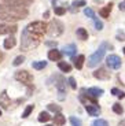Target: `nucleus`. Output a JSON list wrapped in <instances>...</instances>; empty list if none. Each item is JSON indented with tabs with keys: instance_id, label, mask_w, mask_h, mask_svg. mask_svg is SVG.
<instances>
[{
	"instance_id": "19",
	"label": "nucleus",
	"mask_w": 125,
	"mask_h": 126,
	"mask_svg": "<svg viewBox=\"0 0 125 126\" xmlns=\"http://www.w3.org/2000/svg\"><path fill=\"white\" fill-rule=\"evenodd\" d=\"M65 115H62V114L61 112H58L55 115V117H54V123H55L56 126H63L65 125Z\"/></svg>"
},
{
	"instance_id": "34",
	"label": "nucleus",
	"mask_w": 125,
	"mask_h": 126,
	"mask_svg": "<svg viewBox=\"0 0 125 126\" xmlns=\"http://www.w3.org/2000/svg\"><path fill=\"white\" fill-rule=\"evenodd\" d=\"M55 14L56 15H63L65 14V8L63 7H55Z\"/></svg>"
},
{
	"instance_id": "36",
	"label": "nucleus",
	"mask_w": 125,
	"mask_h": 126,
	"mask_svg": "<svg viewBox=\"0 0 125 126\" xmlns=\"http://www.w3.org/2000/svg\"><path fill=\"white\" fill-rule=\"evenodd\" d=\"M111 93L114 94V96H120V94H121L122 92L120 91V89H117V88H113V89H111Z\"/></svg>"
},
{
	"instance_id": "46",
	"label": "nucleus",
	"mask_w": 125,
	"mask_h": 126,
	"mask_svg": "<svg viewBox=\"0 0 125 126\" xmlns=\"http://www.w3.org/2000/svg\"><path fill=\"white\" fill-rule=\"evenodd\" d=\"M47 126H51V125H47Z\"/></svg>"
},
{
	"instance_id": "12",
	"label": "nucleus",
	"mask_w": 125,
	"mask_h": 126,
	"mask_svg": "<svg viewBox=\"0 0 125 126\" xmlns=\"http://www.w3.org/2000/svg\"><path fill=\"white\" fill-rule=\"evenodd\" d=\"M56 86H58V99L59 100H63L66 97V88H65V81L61 79L59 82H56Z\"/></svg>"
},
{
	"instance_id": "4",
	"label": "nucleus",
	"mask_w": 125,
	"mask_h": 126,
	"mask_svg": "<svg viewBox=\"0 0 125 126\" xmlns=\"http://www.w3.org/2000/svg\"><path fill=\"white\" fill-rule=\"evenodd\" d=\"M63 29H65L63 28V23L61 21H58V19H54L48 25L47 33L50 37H58V36H61L63 33Z\"/></svg>"
},
{
	"instance_id": "18",
	"label": "nucleus",
	"mask_w": 125,
	"mask_h": 126,
	"mask_svg": "<svg viewBox=\"0 0 125 126\" xmlns=\"http://www.w3.org/2000/svg\"><path fill=\"white\" fill-rule=\"evenodd\" d=\"M73 60H74V66L76 69H83V64H84V60H85V56L84 55H78L77 58H73Z\"/></svg>"
},
{
	"instance_id": "39",
	"label": "nucleus",
	"mask_w": 125,
	"mask_h": 126,
	"mask_svg": "<svg viewBox=\"0 0 125 126\" xmlns=\"http://www.w3.org/2000/svg\"><path fill=\"white\" fill-rule=\"evenodd\" d=\"M21 1H23L25 4H29V3H32V1H35V0H21Z\"/></svg>"
},
{
	"instance_id": "9",
	"label": "nucleus",
	"mask_w": 125,
	"mask_h": 126,
	"mask_svg": "<svg viewBox=\"0 0 125 126\" xmlns=\"http://www.w3.org/2000/svg\"><path fill=\"white\" fill-rule=\"evenodd\" d=\"M17 32L15 25H10V23L0 22V34H14Z\"/></svg>"
},
{
	"instance_id": "17",
	"label": "nucleus",
	"mask_w": 125,
	"mask_h": 126,
	"mask_svg": "<svg viewBox=\"0 0 125 126\" xmlns=\"http://www.w3.org/2000/svg\"><path fill=\"white\" fill-rule=\"evenodd\" d=\"M15 44H17V40L13 37V36L7 37L6 40H4V43H3V45H4V48H6V49H11L13 47H15Z\"/></svg>"
},
{
	"instance_id": "21",
	"label": "nucleus",
	"mask_w": 125,
	"mask_h": 126,
	"mask_svg": "<svg viewBox=\"0 0 125 126\" xmlns=\"http://www.w3.org/2000/svg\"><path fill=\"white\" fill-rule=\"evenodd\" d=\"M76 33H77V36H78L80 40H87V38H88V32L85 30L84 28H78Z\"/></svg>"
},
{
	"instance_id": "14",
	"label": "nucleus",
	"mask_w": 125,
	"mask_h": 126,
	"mask_svg": "<svg viewBox=\"0 0 125 126\" xmlns=\"http://www.w3.org/2000/svg\"><path fill=\"white\" fill-rule=\"evenodd\" d=\"M87 93L89 94V96H92V97L98 99V97H100V96L103 94V89L96 88V86H92V88H89V89L87 91Z\"/></svg>"
},
{
	"instance_id": "37",
	"label": "nucleus",
	"mask_w": 125,
	"mask_h": 126,
	"mask_svg": "<svg viewBox=\"0 0 125 126\" xmlns=\"http://www.w3.org/2000/svg\"><path fill=\"white\" fill-rule=\"evenodd\" d=\"M117 38H118V40H121V41H124V40H125V34L122 33V32H118V34H117Z\"/></svg>"
},
{
	"instance_id": "1",
	"label": "nucleus",
	"mask_w": 125,
	"mask_h": 126,
	"mask_svg": "<svg viewBox=\"0 0 125 126\" xmlns=\"http://www.w3.org/2000/svg\"><path fill=\"white\" fill-rule=\"evenodd\" d=\"M41 41V36H37L35 33L29 32L28 29H23L21 36V48L23 51H30L33 48H36Z\"/></svg>"
},
{
	"instance_id": "35",
	"label": "nucleus",
	"mask_w": 125,
	"mask_h": 126,
	"mask_svg": "<svg viewBox=\"0 0 125 126\" xmlns=\"http://www.w3.org/2000/svg\"><path fill=\"white\" fill-rule=\"evenodd\" d=\"M69 84H70V86H72V89L77 88V82H76V79L73 78V77H70V78H69Z\"/></svg>"
},
{
	"instance_id": "22",
	"label": "nucleus",
	"mask_w": 125,
	"mask_h": 126,
	"mask_svg": "<svg viewBox=\"0 0 125 126\" xmlns=\"http://www.w3.org/2000/svg\"><path fill=\"white\" fill-rule=\"evenodd\" d=\"M58 67H59V70H62V71H65V73H69L70 70H72V66L66 62H59L58 63Z\"/></svg>"
},
{
	"instance_id": "29",
	"label": "nucleus",
	"mask_w": 125,
	"mask_h": 126,
	"mask_svg": "<svg viewBox=\"0 0 125 126\" xmlns=\"http://www.w3.org/2000/svg\"><path fill=\"white\" fill-rule=\"evenodd\" d=\"M84 15L88 16V18H95V13H94V10L92 8H84Z\"/></svg>"
},
{
	"instance_id": "26",
	"label": "nucleus",
	"mask_w": 125,
	"mask_h": 126,
	"mask_svg": "<svg viewBox=\"0 0 125 126\" xmlns=\"http://www.w3.org/2000/svg\"><path fill=\"white\" fill-rule=\"evenodd\" d=\"M50 114L48 112H40V115H39V122H47V121H50Z\"/></svg>"
},
{
	"instance_id": "20",
	"label": "nucleus",
	"mask_w": 125,
	"mask_h": 126,
	"mask_svg": "<svg viewBox=\"0 0 125 126\" xmlns=\"http://www.w3.org/2000/svg\"><path fill=\"white\" fill-rule=\"evenodd\" d=\"M111 8H113V4H109V6L103 7V8H100V10H99V15L103 16V18H109Z\"/></svg>"
},
{
	"instance_id": "15",
	"label": "nucleus",
	"mask_w": 125,
	"mask_h": 126,
	"mask_svg": "<svg viewBox=\"0 0 125 126\" xmlns=\"http://www.w3.org/2000/svg\"><path fill=\"white\" fill-rule=\"evenodd\" d=\"M62 55L63 54L58 49H50V52H48V59L50 60H61Z\"/></svg>"
},
{
	"instance_id": "28",
	"label": "nucleus",
	"mask_w": 125,
	"mask_h": 126,
	"mask_svg": "<svg viewBox=\"0 0 125 126\" xmlns=\"http://www.w3.org/2000/svg\"><path fill=\"white\" fill-rule=\"evenodd\" d=\"M23 62H25V56L19 55V56H17L15 59H14L13 64H14V66H19V64H21V63H23Z\"/></svg>"
},
{
	"instance_id": "42",
	"label": "nucleus",
	"mask_w": 125,
	"mask_h": 126,
	"mask_svg": "<svg viewBox=\"0 0 125 126\" xmlns=\"http://www.w3.org/2000/svg\"><path fill=\"white\" fill-rule=\"evenodd\" d=\"M118 97H120V99H124V97H125V93H124V92H122V93H121V94H120Z\"/></svg>"
},
{
	"instance_id": "45",
	"label": "nucleus",
	"mask_w": 125,
	"mask_h": 126,
	"mask_svg": "<svg viewBox=\"0 0 125 126\" xmlns=\"http://www.w3.org/2000/svg\"><path fill=\"white\" fill-rule=\"evenodd\" d=\"M124 54H125V48H124Z\"/></svg>"
},
{
	"instance_id": "5",
	"label": "nucleus",
	"mask_w": 125,
	"mask_h": 126,
	"mask_svg": "<svg viewBox=\"0 0 125 126\" xmlns=\"http://www.w3.org/2000/svg\"><path fill=\"white\" fill-rule=\"evenodd\" d=\"M26 29H28L29 32H32V33H35V34L43 37V34L48 29V25L45 22H41V21H35V22L29 23V25L26 26Z\"/></svg>"
},
{
	"instance_id": "16",
	"label": "nucleus",
	"mask_w": 125,
	"mask_h": 126,
	"mask_svg": "<svg viewBox=\"0 0 125 126\" xmlns=\"http://www.w3.org/2000/svg\"><path fill=\"white\" fill-rule=\"evenodd\" d=\"M85 110H87V112L89 114V115H92V117H96V115L100 114L99 106H85Z\"/></svg>"
},
{
	"instance_id": "2",
	"label": "nucleus",
	"mask_w": 125,
	"mask_h": 126,
	"mask_svg": "<svg viewBox=\"0 0 125 126\" xmlns=\"http://www.w3.org/2000/svg\"><path fill=\"white\" fill-rule=\"evenodd\" d=\"M0 14H10L17 16L18 19H23L28 16V8L25 6H6L0 4Z\"/></svg>"
},
{
	"instance_id": "10",
	"label": "nucleus",
	"mask_w": 125,
	"mask_h": 126,
	"mask_svg": "<svg viewBox=\"0 0 125 126\" xmlns=\"http://www.w3.org/2000/svg\"><path fill=\"white\" fill-rule=\"evenodd\" d=\"M94 77L98 79H109L110 78V73L106 69H98L96 71H94Z\"/></svg>"
},
{
	"instance_id": "41",
	"label": "nucleus",
	"mask_w": 125,
	"mask_h": 126,
	"mask_svg": "<svg viewBox=\"0 0 125 126\" xmlns=\"http://www.w3.org/2000/svg\"><path fill=\"white\" fill-rule=\"evenodd\" d=\"M118 126H125V119H122L121 122H120V125Z\"/></svg>"
},
{
	"instance_id": "25",
	"label": "nucleus",
	"mask_w": 125,
	"mask_h": 126,
	"mask_svg": "<svg viewBox=\"0 0 125 126\" xmlns=\"http://www.w3.org/2000/svg\"><path fill=\"white\" fill-rule=\"evenodd\" d=\"M33 108H35V106H33V104H29L28 107L25 108V111H23V114H22V118H28L29 115H30V112L33 111Z\"/></svg>"
},
{
	"instance_id": "30",
	"label": "nucleus",
	"mask_w": 125,
	"mask_h": 126,
	"mask_svg": "<svg viewBox=\"0 0 125 126\" xmlns=\"http://www.w3.org/2000/svg\"><path fill=\"white\" fill-rule=\"evenodd\" d=\"M92 126H109V123L104 119H96L92 122Z\"/></svg>"
},
{
	"instance_id": "38",
	"label": "nucleus",
	"mask_w": 125,
	"mask_h": 126,
	"mask_svg": "<svg viewBox=\"0 0 125 126\" xmlns=\"http://www.w3.org/2000/svg\"><path fill=\"white\" fill-rule=\"evenodd\" d=\"M120 10H121V11H125V0L124 1H122V3H120Z\"/></svg>"
},
{
	"instance_id": "7",
	"label": "nucleus",
	"mask_w": 125,
	"mask_h": 126,
	"mask_svg": "<svg viewBox=\"0 0 125 126\" xmlns=\"http://www.w3.org/2000/svg\"><path fill=\"white\" fill-rule=\"evenodd\" d=\"M106 63H107V66L113 70H117V69L121 67V59H120V56H117V55H109V56L106 58Z\"/></svg>"
},
{
	"instance_id": "24",
	"label": "nucleus",
	"mask_w": 125,
	"mask_h": 126,
	"mask_svg": "<svg viewBox=\"0 0 125 126\" xmlns=\"http://www.w3.org/2000/svg\"><path fill=\"white\" fill-rule=\"evenodd\" d=\"M45 66H47V62H44V60H40V62H35V63H33V67H35L36 70H43Z\"/></svg>"
},
{
	"instance_id": "33",
	"label": "nucleus",
	"mask_w": 125,
	"mask_h": 126,
	"mask_svg": "<svg viewBox=\"0 0 125 126\" xmlns=\"http://www.w3.org/2000/svg\"><path fill=\"white\" fill-rule=\"evenodd\" d=\"M95 29L96 30H102L103 29V23L100 22L99 19H95Z\"/></svg>"
},
{
	"instance_id": "11",
	"label": "nucleus",
	"mask_w": 125,
	"mask_h": 126,
	"mask_svg": "<svg viewBox=\"0 0 125 126\" xmlns=\"http://www.w3.org/2000/svg\"><path fill=\"white\" fill-rule=\"evenodd\" d=\"M76 52H77V47H76V44L66 45V47L63 48V51H62L63 55H66V56H70V58H74Z\"/></svg>"
},
{
	"instance_id": "40",
	"label": "nucleus",
	"mask_w": 125,
	"mask_h": 126,
	"mask_svg": "<svg viewBox=\"0 0 125 126\" xmlns=\"http://www.w3.org/2000/svg\"><path fill=\"white\" fill-rule=\"evenodd\" d=\"M47 45H51V47H55V45H56V43H51V41H48V43H47Z\"/></svg>"
},
{
	"instance_id": "23",
	"label": "nucleus",
	"mask_w": 125,
	"mask_h": 126,
	"mask_svg": "<svg viewBox=\"0 0 125 126\" xmlns=\"http://www.w3.org/2000/svg\"><path fill=\"white\" fill-rule=\"evenodd\" d=\"M72 11H74L77 7H83V6H87V3H85V0H76V1H73L72 4Z\"/></svg>"
},
{
	"instance_id": "3",
	"label": "nucleus",
	"mask_w": 125,
	"mask_h": 126,
	"mask_svg": "<svg viewBox=\"0 0 125 126\" xmlns=\"http://www.w3.org/2000/svg\"><path fill=\"white\" fill-rule=\"evenodd\" d=\"M107 47H110L107 43H103V44L100 45V47L98 48V51H95L94 54L88 58V62H87L88 66H89V67H95L98 63L102 62V60H103L104 54H106V48H107Z\"/></svg>"
},
{
	"instance_id": "6",
	"label": "nucleus",
	"mask_w": 125,
	"mask_h": 126,
	"mask_svg": "<svg viewBox=\"0 0 125 126\" xmlns=\"http://www.w3.org/2000/svg\"><path fill=\"white\" fill-rule=\"evenodd\" d=\"M14 77H15L17 81L22 82L23 85H30L32 82H33L32 74L29 71H26V70H19V71H17L15 74H14Z\"/></svg>"
},
{
	"instance_id": "13",
	"label": "nucleus",
	"mask_w": 125,
	"mask_h": 126,
	"mask_svg": "<svg viewBox=\"0 0 125 126\" xmlns=\"http://www.w3.org/2000/svg\"><path fill=\"white\" fill-rule=\"evenodd\" d=\"M10 103H11V101H10V97L7 96V92L3 91L1 94H0V106L7 110V108H10Z\"/></svg>"
},
{
	"instance_id": "31",
	"label": "nucleus",
	"mask_w": 125,
	"mask_h": 126,
	"mask_svg": "<svg viewBox=\"0 0 125 126\" xmlns=\"http://www.w3.org/2000/svg\"><path fill=\"white\" fill-rule=\"evenodd\" d=\"M70 122H72L73 126H81V121L77 117H70Z\"/></svg>"
},
{
	"instance_id": "27",
	"label": "nucleus",
	"mask_w": 125,
	"mask_h": 126,
	"mask_svg": "<svg viewBox=\"0 0 125 126\" xmlns=\"http://www.w3.org/2000/svg\"><path fill=\"white\" fill-rule=\"evenodd\" d=\"M113 111H114L116 114H122L124 112V108H122V106L120 103H116L114 106H113Z\"/></svg>"
},
{
	"instance_id": "43",
	"label": "nucleus",
	"mask_w": 125,
	"mask_h": 126,
	"mask_svg": "<svg viewBox=\"0 0 125 126\" xmlns=\"http://www.w3.org/2000/svg\"><path fill=\"white\" fill-rule=\"evenodd\" d=\"M1 59H3V54L0 52V62H1Z\"/></svg>"
},
{
	"instance_id": "8",
	"label": "nucleus",
	"mask_w": 125,
	"mask_h": 126,
	"mask_svg": "<svg viewBox=\"0 0 125 126\" xmlns=\"http://www.w3.org/2000/svg\"><path fill=\"white\" fill-rule=\"evenodd\" d=\"M80 101H81L84 106H98V99L89 96L88 93H85V91L83 89L81 94H80Z\"/></svg>"
},
{
	"instance_id": "32",
	"label": "nucleus",
	"mask_w": 125,
	"mask_h": 126,
	"mask_svg": "<svg viewBox=\"0 0 125 126\" xmlns=\"http://www.w3.org/2000/svg\"><path fill=\"white\" fill-rule=\"evenodd\" d=\"M48 110L50 111H55V112H61V107L59 106H55V104H48Z\"/></svg>"
},
{
	"instance_id": "44",
	"label": "nucleus",
	"mask_w": 125,
	"mask_h": 126,
	"mask_svg": "<svg viewBox=\"0 0 125 126\" xmlns=\"http://www.w3.org/2000/svg\"><path fill=\"white\" fill-rule=\"evenodd\" d=\"M0 117H1V110H0Z\"/></svg>"
}]
</instances>
